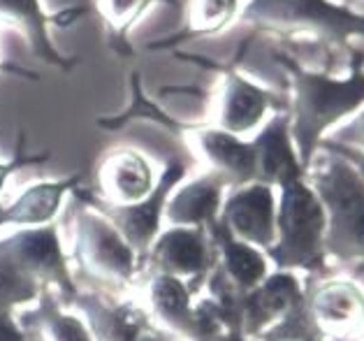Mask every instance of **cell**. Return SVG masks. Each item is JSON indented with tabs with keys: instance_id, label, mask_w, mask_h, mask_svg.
<instances>
[{
	"instance_id": "1",
	"label": "cell",
	"mask_w": 364,
	"mask_h": 341,
	"mask_svg": "<svg viewBox=\"0 0 364 341\" xmlns=\"http://www.w3.org/2000/svg\"><path fill=\"white\" fill-rule=\"evenodd\" d=\"M286 65L295 88L290 137L306 172L314 160V151L323 140V132L364 105V73L358 65L353 68L348 79H334L323 73H309L292 61Z\"/></svg>"
},
{
	"instance_id": "2",
	"label": "cell",
	"mask_w": 364,
	"mask_h": 341,
	"mask_svg": "<svg viewBox=\"0 0 364 341\" xmlns=\"http://www.w3.org/2000/svg\"><path fill=\"white\" fill-rule=\"evenodd\" d=\"M325 209V253L364 260V177L348 158L327 151L325 165L309 174Z\"/></svg>"
},
{
	"instance_id": "3",
	"label": "cell",
	"mask_w": 364,
	"mask_h": 341,
	"mask_svg": "<svg viewBox=\"0 0 364 341\" xmlns=\"http://www.w3.org/2000/svg\"><path fill=\"white\" fill-rule=\"evenodd\" d=\"M281 272L321 269L325 260V209L304 179L281 186L277 241L267 251Z\"/></svg>"
},
{
	"instance_id": "4",
	"label": "cell",
	"mask_w": 364,
	"mask_h": 341,
	"mask_svg": "<svg viewBox=\"0 0 364 341\" xmlns=\"http://www.w3.org/2000/svg\"><path fill=\"white\" fill-rule=\"evenodd\" d=\"M242 19L257 31L279 35L309 33L334 47H346L353 35H364V14L330 0H251Z\"/></svg>"
},
{
	"instance_id": "5",
	"label": "cell",
	"mask_w": 364,
	"mask_h": 341,
	"mask_svg": "<svg viewBox=\"0 0 364 341\" xmlns=\"http://www.w3.org/2000/svg\"><path fill=\"white\" fill-rule=\"evenodd\" d=\"M75 258L97 279L123 283L135 274L137 253L105 214L82 209L75 221Z\"/></svg>"
},
{
	"instance_id": "6",
	"label": "cell",
	"mask_w": 364,
	"mask_h": 341,
	"mask_svg": "<svg viewBox=\"0 0 364 341\" xmlns=\"http://www.w3.org/2000/svg\"><path fill=\"white\" fill-rule=\"evenodd\" d=\"M218 223L235 239L269 251L277 241V197L267 184H246L220 204Z\"/></svg>"
},
{
	"instance_id": "7",
	"label": "cell",
	"mask_w": 364,
	"mask_h": 341,
	"mask_svg": "<svg viewBox=\"0 0 364 341\" xmlns=\"http://www.w3.org/2000/svg\"><path fill=\"white\" fill-rule=\"evenodd\" d=\"M0 256L19 265L40 285H58L63 293L75 295V281L70 276L63 248H60L54 228L38 226L0 239Z\"/></svg>"
},
{
	"instance_id": "8",
	"label": "cell",
	"mask_w": 364,
	"mask_h": 341,
	"mask_svg": "<svg viewBox=\"0 0 364 341\" xmlns=\"http://www.w3.org/2000/svg\"><path fill=\"white\" fill-rule=\"evenodd\" d=\"M183 174L186 167L172 160L165 167L161 179L156 182L154 191L144 200L132 204H117V207H109V211H105V216L117 226V230L126 237V241L132 246L135 253H146L151 244L156 241V237L161 235L165 202L172 195V188L181 182Z\"/></svg>"
},
{
	"instance_id": "9",
	"label": "cell",
	"mask_w": 364,
	"mask_h": 341,
	"mask_svg": "<svg viewBox=\"0 0 364 341\" xmlns=\"http://www.w3.org/2000/svg\"><path fill=\"white\" fill-rule=\"evenodd\" d=\"M301 300H304V293L295 276L290 272L272 274L237 302L232 327L244 337H257L262 335L264 327L277 325Z\"/></svg>"
},
{
	"instance_id": "10",
	"label": "cell",
	"mask_w": 364,
	"mask_h": 341,
	"mask_svg": "<svg viewBox=\"0 0 364 341\" xmlns=\"http://www.w3.org/2000/svg\"><path fill=\"white\" fill-rule=\"evenodd\" d=\"M149 267L174 279H195L211 269L214 248L202 228H170L151 244Z\"/></svg>"
},
{
	"instance_id": "11",
	"label": "cell",
	"mask_w": 364,
	"mask_h": 341,
	"mask_svg": "<svg viewBox=\"0 0 364 341\" xmlns=\"http://www.w3.org/2000/svg\"><path fill=\"white\" fill-rule=\"evenodd\" d=\"M255 151V182L267 186H283L306 172L299 163L297 149L290 137V116L277 114L251 142Z\"/></svg>"
},
{
	"instance_id": "12",
	"label": "cell",
	"mask_w": 364,
	"mask_h": 341,
	"mask_svg": "<svg viewBox=\"0 0 364 341\" xmlns=\"http://www.w3.org/2000/svg\"><path fill=\"white\" fill-rule=\"evenodd\" d=\"M223 179L214 172L186 184L167 197L163 219L172 228H209L223 204Z\"/></svg>"
},
{
	"instance_id": "13",
	"label": "cell",
	"mask_w": 364,
	"mask_h": 341,
	"mask_svg": "<svg viewBox=\"0 0 364 341\" xmlns=\"http://www.w3.org/2000/svg\"><path fill=\"white\" fill-rule=\"evenodd\" d=\"M198 145L223 184L239 188L255 182V151L251 142L239 140L237 135L220 128H211L198 135Z\"/></svg>"
},
{
	"instance_id": "14",
	"label": "cell",
	"mask_w": 364,
	"mask_h": 341,
	"mask_svg": "<svg viewBox=\"0 0 364 341\" xmlns=\"http://www.w3.org/2000/svg\"><path fill=\"white\" fill-rule=\"evenodd\" d=\"M272 105V93L248 82L242 75L230 73L225 79L223 103H220V130L232 135L253 130Z\"/></svg>"
},
{
	"instance_id": "15",
	"label": "cell",
	"mask_w": 364,
	"mask_h": 341,
	"mask_svg": "<svg viewBox=\"0 0 364 341\" xmlns=\"http://www.w3.org/2000/svg\"><path fill=\"white\" fill-rule=\"evenodd\" d=\"M100 182L107 195L117 197L121 204L144 200L156 186L149 163L135 151H121L109 156L100 169Z\"/></svg>"
},
{
	"instance_id": "16",
	"label": "cell",
	"mask_w": 364,
	"mask_h": 341,
	"mask_svg": "<svg viewBox=\"0 0 364 341\" xmlns=\"http://www.w3.org/2000/svg\"><path fill=\"white\" fill-rule=\"evenodd\" d=\"M88 318V330L95 341H139L144 320L128 304H107L95 298H75Z\"/></svg>"
},
{
	"instance_id": "17",
	"label": "cell",
	"mask_w": 364,
	"mask_h": 341,
	"mask_svg": "<svg viewBox=\"0 0 364 341\" xmlns=\"http://www.w3.org/2000/svg\"><path fill=\"white\" fill-rule=\"evenodd\" d=\"M75 186V179H65V182H49V184H38L28 188L19 200L10 207H5L7 214V226H44L58 214L63 197L70 188Z\"/></svg>"
},
{
	"instance_id": "18",
	"label": "cell",
	"mask_w": 364,
	"mask_h": 341,
	"mask_svg": "<svg viewBox=\"0 0 364 341\" xmlns=\"http://www.w3.org/2000/svg\"><path fill=\"white\" fill-rule=\"evenodd\" d=\"M0 16H10L21 26L33 51L44 63L60 68L65 65V58L56 51L54 42L49 38V21L38 0H0Z\"/></svg>"
},
{
	"instance_id": "19",
	"label": "cell",
	"mask_w": 364,
	"mask_h": 341,
	"mask_svg": "<svg viewBox=\"0 0 364 341\" xmlns=\"http://www.w3.org/2000/svg\"><path fill=\"white\" fill-rule=\"evenodd\" d=\"M311 313L327 325H343L362 316L364 300L353 283H327L311 300Z\"/></svg>"
},
{
	"instance_id": "20",
	"label": "cell",
	"mask_w": 364,
	"mask_h": 341,
	"mask_svg": "<svg viewBox=\"0 0 364 341\" xmlns=\"http://www.w3.org/2000/svg\"><path fill=\"white\" fill-rule=\"evenodd\" d=\"M42 341H95L86 322L63 313L56 304L42 302L33 313Z\"/></svg>"
},
{
	"instance_id": "21",
	"label": "cell",
	"mask_w": 364,
	"mask_h": 341,
	"mask_svg": "<svg viewBox=\"0 0 364 341\" xmlns=\"http://www.w3.org/2000/svg\"><path fill=\"white\" fill-rule=\"evenodd\" d=\"M38 293L40 283L28 272L0 256V311L12 313L14 307L35 302Z\"/></svg>"
},
{
	"instance_id": "22",
	"label": "cell",
	"mask_w": 364,
	"mask_h": 341,
	"mask_svg": "<svg viewBox=\"0 0 364 341\" xmlns=\"http://www.w3.org/2000/svg\"><path fill=\"white\" fill-rule=\"evenodd\" d=\"M239 0H202L200 3V31L209 33L225 26V21L237 12Z\"/></svg>"
},
{
	"instance_id": "23",
	"label": "cell",
	"mask_w": 364,
	"mask_h": 341,
	"mask_svg": "<svg viewBox=\"0 0 364 341\" xmlns=\"http://www.w3.org/2000/svg\"><path fill=\"white\" fill-rule=\"evenodd\" d=\"M330 140L341 147H348L364 154V112H360L350 123H346L343 128L336 130Z\"/></svg>"
},
{
	"instance_id": "24",
	"label": "cell",
	"mask_w": 364,
	"mask_h": 341,
	"mask_svg": "<svg viewBox=\"0 0 364 341\" xmlns=\"http://www.w3.org/2000/svg\"><path fill=\"white\" fill-rule=\"evenodd\" d=\"M318 149H323V151H334V154H341L343 158H348L350 163L358 167V172L364 177V154L362 151H355V149H348V147H341V145H336V142L332 140H321V145H318Z\"/></svg>"
},
{
	"instance_id": "25",
	"label": "cell",
	"mask_w": 364,
	"mask_h": 341,
	"mask_svg": "<svg viewBox=\"0 0 364 341\" xmlns=\"http://www.w3.org/2000/svg\"><path fill=\"white\" fill-rule=\"evenodd\" d=\"M149 0H107V12L114 19H123L126 14H139Z\"/></svg>"
},
{
	"instance_id": "26",
	"label": "cell",
	"mask_w": 364,
	"mask_h": 341,
	"mask_svg": "<svg viewBox=\"0 0 364 341\" xmlns=\"http://www.w3.org/2000/svg\"><path fill=\"white\" fill-rule=\"evenodd\" d=\"M0 341H28L21 325H16L12 313L0 311Z\"/></svg>"
},
{
	"instance_id": "27",
	"label": "cell",
	"mask_w": 364,
	"mask_h": 341,
	"mask_svg": "<svg viewBox=\"0 0 364 341\" xmlns=\"http://www.w3.org/2000/svg\"><path fill=\"white\" fill-rule=\"evenodd\" d=\"M202 341H248L242 332L237 330H228V332H218V335L209 337V339H202Z\"/></svg>"
},
{
	"instance_id": "28",
	"label": "cell",
	"mask_w": 364,
	"mask_h": 341,
	"mask_svg": "<svg viewBox=\"0 0 364 341\" xmlns=\"http://www.w3.org/2000/svg\"><path fill=\"white\" fill-rule=\"evenodd\" d=\"M16 167V163H7V165H3L0 163V191H3V186H5V182H7V177L12 174V169Z\"/></svg>"
},
{
	"instance_id": "29",
	"label": "cell",
	"mask_w": 364,
	"mask_h": 341,
	"mask_svg": "<svg viewBox=\"0 0 364 341\" xmlns=\"http://www.w3.org/2000/svg\"><path fill=\"white\" fill-rule=\"evenodd\" d=\"M7 226V214H5V207H0V228Z\"/></svg>"
},
{
	"instance_id": "30",
	"label": "cell",
	"mask_w": 364,
	"mask_h": 341,
	"mask_svg": "<svg viewBox=\"0 0 364 341\" xmlns=\"http://www.w3.org/2000/svg\"><path fill=\"white\" fill-rule=\"evenodd\" d=\"M139 341H161L158 337H154V335H149V332H144V335H141V339Z\"/></svg>"
},
{
	"instance_id": "31",
	"label": "cell",
	"mask_w": 364,
	"mask_h": 341,
	"mask_svg": "<svg viewBox=\"0 0 364 341\" xmlns=\"http://www.w3.org/2000/svg\"><path fill=\"white\" fill-rule=\"evenodd\" d=\"M306 341H321V339H306Z\"/></svg>"
},
{
	"instance_id": "32",
	"label": "cell",
	"mask_w": 364,
	"mask_h": 341,
	"mask_svg": "<svg viewBox=\"0 0 364 341\" xmlns=\"http://www.w3.org/2000/svg\"><path fill=\"white\" fill-rule=\"evenodd\" d=\"M362 3H364V0H362Z\"/></svg>"
}]
</instances>
